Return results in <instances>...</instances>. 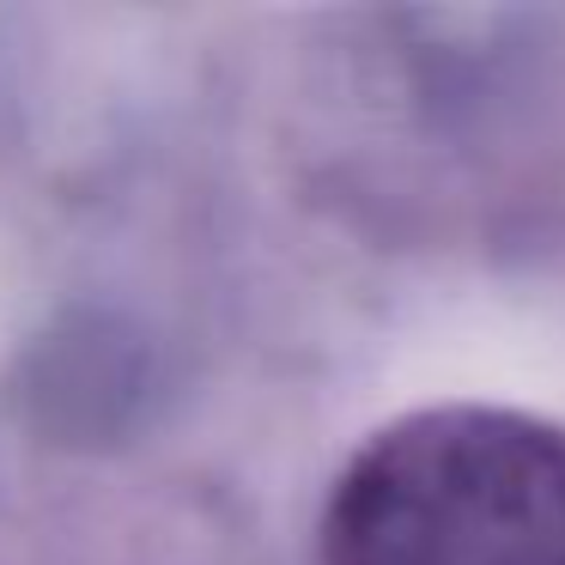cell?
<instances>
[{"label": "cell", "instance_id": "6da1fadb", "mask_svg": "<svg viewBox=\"0 0 565 565\" xmlns=\"http://www.w3.org/2000/svg\"><path fill=\"white\" fill-rule=\"evenodd\" d=\"M317 565H565V426L487 402L390 419L334 475Z\"/></svg>", "mask_w": 565, "mask_h": 565}]
</instances>
